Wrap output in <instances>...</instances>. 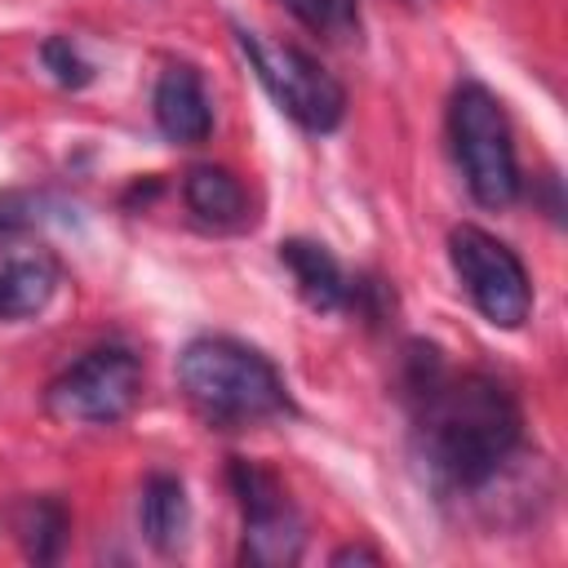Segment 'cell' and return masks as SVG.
I'll list each match as a JSON object with an SVG mask.
<instances>
[{
	"mask_svg": "<svg viewBox=\"0 0 568 568\" xmlns=\"http://www.w3.org/2000/svg\"><path fill=\"white\" fill-rule=\"evenodd\" d=\"M178 382L186 399L200 408V417L222 430H240V426H257L293 413L280 368L262 351L235 337L186 342L178 355Z\"/></svg>",
	"mask_w": 568,
	"mask_h": 568,
	"instance_id": "cell-2",
	"label": "cell"
},
{
	"mask_svg": "<svg viewBox=\"0 0 568 568\" xmlns=\"http://www.w3.org/2000/svg\"><path fill=\"white\" fill-rule=\"evenodd\" d=\"M138 395H142V359L129 346L106 342L84 351L49 382L44 408L67 426H115L133 413Z\"/></svg>",
	"mask_w": 568,
	"mask_h": 568,
	"instance_id": "cell-5",
	"label": "cell"
},
{
	"mask_svg": "<svg viewBox=\"0 0 568 568\" xmlns=\"http://www.w3.org/2000/svg\"><path fill=\"white\" fill-rule=\"evenodd\" d=\"M280 262L288 266V275L297 284V297L315 315H337V311L351 306L355 280L337 266V257L324 244H315V240H284L280 244Z\"/></svg>",
	"mask_w": 568,
	"mask_h": 568,
	"instance_id": "cell-9",
	"label": "cell"
},
{
	"mask_svg": "<svg viewBox=\"0 0 568 568\" xmlns=\"http://www.w3.org/2000/svg\"><path fill=\"white\" fill-rule=\"evenodd\" d=\"M138 519H142L146 541H151L160 555H173V550L186 541V528H191V501H186L182 479H178V475H151V479L142 484Z\"/></svg>",
	"mask_w": 568,
	"mask_h": 568,
	"instance_id": "cell-11",
	"label": "cell"
},
{
	"mask_svg": "<svg viewBox=\"0 0 568 568\" xmlns=\"http://www.w3.org/2000/svg\"><path fill=\"white\" fill-rule=\"evenodd\" d=\"M311 36L346 44L359 36V0H280Z\"/></svg>",
	"mask_w": 568,
	"mask_h": 568,
	"instance_id": "cell-14",
	"label": "cell"
},
{
	"mask_svg": "<svg viewBox=\"0 0 568 568\" xmlns=\"http://www.w3.org/2000/svg\"><path fill=\"white\" fill-rule=\"evenodd\" d=\"M231 488L244 515V559L248 564H293L306 546V524L280 479L244 457L231 462Z\"/></svg>",
	"mask_w": 568,
	"mask_h": 568,
	"instance_id": "cell-7",
	"label": "cell"
},
{
	"mask_svg": "<svg viewBox=\"0 0 568 568\" xmlns=\"http://www.w3.org/2000/svg\"><path fill=\"white\" fill-rule=\"evenodd\" d=\"M151 111H155L160 133H164L169 142H178V146H195V142H204L209 129H213V106H209L204 80H200V71L186 67V62L164 67V75L155 80Z\"/></svg>",
	"mask_w": 568,
	"mask_h": 568,
	"instance_id": "cell-8",
	"label": "cell"
},
{
	"mask_svg": "<svg viewBox=\"0 0 568 568\" xmlns=\"http://www.w3.org/2000/svg\"><path fill=\"white\" fill-rule=\"evenodd\" d=\"M448 262L475 302V311L497 328H519L532 311V280L519 262V253L488 235L484 226H453L448 235Z\"/></svg>",
	"mask_w": 568,
	"mask_h": 568,
	"instance_id": "cell-6",
	"label": "cell"
},
{
	"mask_svg": "<svg viewBox=\"0 0 568 568\" xmlns=\"http://www.w3.org/2000/svg\"><path fill=\"white\" fill-rule=\"evenodd\" d=\"M13 532L27 550V559L36 564H53L62 555V541L71 532V515L58 497H27L18 510H13Z\"/></svg>",
	"mask_w": 568,
	"mask_h": 568,
	"instance_id": "cell-13",
	"label": "cell"
},
{
	"mask_svg": "<svg viewBox=\"0 0 568 568\" xmlns=\"http://www.w3.org/2000/svg\"><path fill=\"white\" fill-rule=\"evenodd\" d=\"M40 62H44V71H49L62 89H84V84L93 80V62H89L67 36H49V40L40 44Z\"/></svg>",
	"mask_w": 568,
	"mask_h": 568,
	"instance_id": "cell-15",
	"label": "cell"
},
{
	"mask_svg": "<svg viewBox=\"0 0 568 568\" xmlns=\"http://www.w3.org/2000/svg\"><path fill=\"white\" fill-rule=\"evenodd\" d=\"M404 386L413 404L417 453L448 488H484L515 457L524 413L515 395L488 373H453L426 342L408 346Z\"/></svg>",
	"mask_w": 568,
	"mask_h": 568,
	"instance_id": "cell-1",
	"label": "cell"
},
{
	"mask_svg": "<svg viewBox=\"0 0 568 568\" xmlns=\"http://www.w3.org/2000/svg\"><path fill=\"white\" fill-rule=\"evenodd\" d=\"M333 564H337V568H342V564H382V555L368 550V546H342V550H333Z\"/></svg>",
	"mask_w": 568,
	"mask_h": 568,
	"instance_id": "cell-16",
	"label": "cell"
},
{
	"mask_svg": "<svg viewBox=\"0 0 568 568\" xmlns=\"http://www.w3.org/2000/svg\"><path fill=\"white\" fill-rule=\"evenodd\" d=\"M182 200L204 231L231 235V231L248 226V195H244L240 178L222 164H191L182 178Z\"/></svg>",
	"mask_w": 568,
	"mask_h": 568,
	"instance_id": "cell-10",
	"label": "cell"
},
{
	"mask_svg": "<svg viewBox=\"0 0 568 568\" xmlns=\"http://www.w3.org/2000/svg\"><path fill=\"white\" fill-rule=\"evenodd\" d=\"M58 293V266L49 257L0 262V320H31Z\"/></svg>",
	"mask_w": 568,
	"mask_h": 568,
	"instance_id": "cell-12",
	"label": "cell"
},
{
	"mask_svg": "<svg viewBox=\"0 0 568 568\" xmlns=\"http://www.w3.org/2000/svg\"><path fill=\"white\" fill-rule=\"evenodd\" d=\"M448 133L462 178L484 209H510L519 200V160L501 102L484 84H462L448 102Z\"/></svg>",
	"mask_w": 568,
	"mask_h": 568,
	"instance_id": "cell-3",
	"label": "cell"
},
{
	"mask_svg": "<svg viewBox=\"0 0 568 568\" xmlns=\"http://www.w3.org/2000/svg\"><path fill=\"white\" fill-rule=\"evenodd\" d=\"M235 44L248 58L253 75L271 93V102L302 124L306 133H333L346 120V89L297 44H275L262 31L235 22Z\"/></svg>",
	"mask_w": 568,
	"mask_h": 568,
	"instance_id": "cell-4",
	"label": "cell"
}]
</instances>
